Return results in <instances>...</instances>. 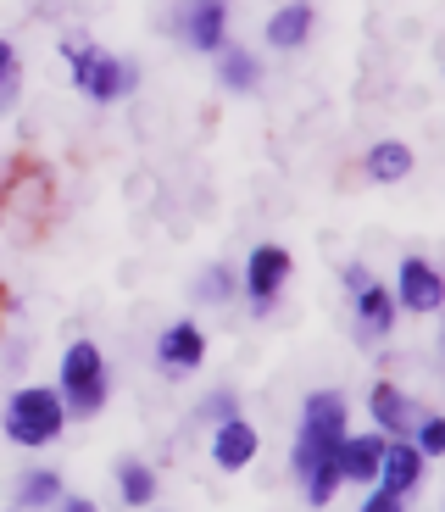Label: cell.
Wrapping results in <instances>:
<instances>
[{
	"instance_id": "5",
	"label": "cell",
	"mask_w": 445,
	"mask_h": 512,
	"mask_svg": "<svg viewBox=\"0 0 445 512\" xmlns=\"http://www.w3.org/2000/svg\"><path fill=\"white\" fill-rule=\"evenodd\" d=\"M173 28L184 34L190 51L217 56V51H223V28H229V0H184L178 17H173Z\"/></svg>"
},
{
	"instance_id": "4",
	"label": "cell",
	"mask_w": 445,
	"mask_h": 512,
	"mask_svg": "<svg viewBox=\"0 0 445 512\" xmlns=\"http://www.w3.org/2000/svg\"><path fill=\"white\" fill-rule=\"evenodd\" d=\"M67 62H73V84L89 95V101H123V95H134V84H140L134 67L117 62V56H106V51L67 45Z\"/></svg>"
},
{
	"instance_id": "19",
	"label": "cell",
	"mask_w": 445,
	"mask_h": 512,
	"mask_svg": "<svg viewBox=\"0 0 445 512\" xmlns=\"http://www.w3.org/2000/svg\"><path fill=\"white\" fill-rule=\"evenodd\" d=\"M229 290H234L229 268H206L201 284H195V301H206V307H223V301H229Z\"/></svg>"
},
{
	"instance_id": "12",
	"label": "cell",
	"mask_w": 445,
	"mask_h": 512,
	"mask_svg": "<svg viewBox=\"0 0 445 512\" xmlns=\"http://www.w3.org/2000/svg\"><path fill=\"white\" fill-rule=\"evenodd\" d=\"M256 457V429L234 412V418H217L212 429V462L217 468H245Z\"/></svg>"
},
{
	"instance_id": "14",
	"label": "cell",
	"mask_w": 445,
	"mask_h": 512,
	"mask_svg": "<svg viewBox=\"0 0 445 512\" xmlns=\"http://www.w3.org/2000/svg\"><path fill=\"white\" fill-rule=\"evenodd\" d=\"M351 301H356V323H362L368 334H390L395 329V312L401 307H395V295L384 290V284H362Z\"/></svg>"
},
{
	"instance_id": "17",
	"label": "cell",
	"mask_w": 445,
	"mask_h": 512,
	"mask_svg": "<svg viewBox=\"0 0 445 512\" xmlns=\"http://www.w3.org/2000/svg\"><path fill=\"white\" fill-rule=\"evenodd\" d=\"M217 73H223L229 90H251L256 84V56L240 51V45H223V51H217Z\"/></svg>"
},
{
	"instance_id": "24",
	"label": "cell",
	"mask_w": 445,
	"mask_h": 512,
	"mask_svg": "<svg viewBox=\"0 0 445 512\" xmlns=\"http://www.w3.org/2000/svg\"><path fill=\"white\" fill-rule=\"evenodd\" d=\"M362 284H373V273L362 268V262H351V268H345V290L356 295V290H362Z\"/></svg>"
},
{
	"instance_id": "8",
	"label": "cell",
	"mask_w": 445,
	"mask_h": 512,
	"mask_svg": "<svg viewBox=\"0 0 445 512\" xmlns=\"http://www.w3.org/2000/svg\"><path fill=\"white\" fill-rule=\"evenodd\" d=\"M379 457H384V440L379 435H345L340 446H334L340 485H379Z\"/></svg>"
},
{
	"instance_id": "16",
	"label": "cell",
	"mask_w": 445,
	"mask_h": 512,
	"mask_svg": "<svg viewBox=\"0 0 445 512\" xmlns=\"http://www.w3.org/2000/svg\"><path fill=\"white\" fill-rule=\"evenodd\" d=\"M117 490H123L128 507H151L156 501V474L145 462H117Z\"/></svg>"
},
{
	"instance_id": "1",
	"label": "cell",
	"mask_w": 445,
	"mask_h": 512,
	"mask_svg": "<svg viewBox=\"0 0 445 512\" xmlns=\"http://www.w3.org/2000/svg\"><path fill=\"white\" fill-rule=\"evenodd\" d=\"M62 429H67L62 390L28 384V390H17V396L6 401V435H12L17 446H51V440H62Z\"/></svg>"
},
{
	"instance_id": "20",
	"label": "cell",
	"mask_w": 445,
	"mask_h": 512,
	"mask_svg": "<svg viewBox=\"0 0 445 512\" xmlns=\"http://www.w3.org/2000/svg\"><path fill=\"white\" fill-rule=\"evenodd\" d=\"M412 446L423 451V457H445V418H418V429H412Z\"/></svg>"
},
{
	"instance_id": "23",
	"label": "cell",
	"mask_w": 445,
	"mask_h": 512,
	"mask_svg": "<svg viewBox=\"0 0 445 512\" xmlns=\"http://www.w3.org/2000/svg\"><path fill=\"white\" fill-rule=\"evenodd\" d=\"M234 412H240V407H234V396H229V390H223V396H212V401H206V418H234Z\"/></svg>"
},
{
	"instance_id": "22",
	"label": "cell",
	"mask_w": 445,
	"mask_h": 512,
	"mask_svg": "<svg viewBox=\"0 0 445 512\" xmlns=\"http://www.w3.org/2000/svg\"><path fill=\"white\" fill-rule=\"evenodd\" d=\"M362 512H401V496H390V490H373V496L362 501Z\"/></svg>"
},
{
	"instance_id": "11",
	"label": "cell",
	"mask_w": 445,
	"mask_h": 512,
	"mask_svg": "<svg viewBox=\"0 0 445 512\" xmlns=\"http://www.w3.org/2000/svg\"><path fill=\"white\" fill-rule=\"evenodd\" d=\"M368 412H373V423H379L384 435H395V440H407L412 429H418V407H412V396H401L395 384H373Z\"/></svg>"
},
{
	"instance_id": "2",
	"label": "cell",
	"mask_w": 445,
	"mask_h": 512,
	"mask_svg": "<svg viewBox=\"0 0 445 512\" xmlns=\"http://www.w3.org/2000/svg\"><path fill=\"white\" fill-rule=\"evenodd\" d=\"M62 401L67 412H78V418H95V412L106 407V357L95 340H73L62 357Z\"/></svg>"
},
{
	"instance_id": "21",
	"label": "cell",
	"mask_w": 445,
	"mask_h": 512,
	"mask_svg": "<svg viewBox=\"0 0 445 512\" xmlns=\"http://www.w3.org/2000/svg\"><path fill=\"white\" fill-rule=\"evenodd\" d=\"M12 73H17V51L6 45V39H0V95L12 90Z\"/></svg>"
},
{
	"instance_id": "13",
	"label": "cell",
	"mask_w": 445,
	"mask_h": 512,
	"mask_svg": "<svg viewBox=\"0 0 445 512\" xmlns=\"http://www.w3.org/2000/svg\"><path fill=\"white\" fill-rule=\"evenodd\" d=\"M306 39H312V6L306 0H290L284 12L267 17V45L273 51H301Z\"/></svg>"
},
{
	"instance_id": "9",
	"label": "cell",
	"mask_w": 445,
	"mask_h": 512,
	"mask_svg": "<svg viewBox=\"0 0 445 512\" xmlns=\"http://www.w3.org/2000/svg\"><path fill=\"white\" fill-rule=\"evenodd\" d=\"M156 362L167 373H195L206 362V334L195 323H167L162 340H156Z\"/></svg>"
},
{
	"instance_id": "3",
	"label": "cell",
	"mask_w": 445,
	"mask_h": 512,
	"mask_svg": "<svg viewBox=\"0 0 445 512\" xmlns=\"http://www.w3.org/2000/svg\"><path fill=\"white\" fill-rule=\"evenodd\" d=\"M345 440V401L334 390H318L306 396L301 407V440H295V474H306L312 462L334 457V446Z\"/></svg>"
},
{
	"instance_id": "10",
	"label": "cell",
	"mask_w": 445,
	"mask_h": 512,
	"mask_svg": "<svg viewBox=\"0 0 445 512\" xmlns=\"http://www.w3.org/2000/svg\"><path fill=\"white\" fill-rule=\"evenodd\" d=\"M418 479H423V451L412 446V440H390L384 457H379V490L407 501L412 490H418Z\"/></svg>"
},
{
	"instance_id": "6",
	"label": "cell",
	"mask_w": 445,
	"mask_h": 512,
	"mask_svg": "<svg viewBox=\"0 0 445 512\" xmlns=\"http://www.w3.org/2000/svg\"><path fill=\"white\" fill-rule=\"evenodd\" d=\"M284 284H290V251L284 245H256L251 262H245V295H251V307L267 312L279 301Z\"/></svg>"
},
{
	"instance_id": "25",
	"label": "cell",
	"mask_w": 445,
	"mask_h": 512,
	"mask_svg": "<svg viewBox=\"0 0 445 512\" xmlns=\"http://www.w3.org/2000/svg\"><path fill=\"white\" fill-rule=\"evenodd\" d=\"M56 512H101V507H95L89 496H62V501H56Z\"/></svg>"
},
{
	"instance_id": "7",
	"label": "cell",
	"mask_w": 445,
	"mask_h": 512,
	"mask_svg": "<svg viewBox=\"0 0 445 512\" xmlns=\"http://www.w3.org/2000/svg\"><path fill=\"white\" fill-rule=\"evenodd\" d=\"M395 307L407 312H440L445 307V279L423 262V256H401V273H395Z\"/></svg>"
},
{
	"instance_id": "15",
	"label": "cell",
	"mask_w": 445,
	"mask_h": 512,
	"mask_svg": "<svg viewBox=\"0 0 445 512\" xmlns=\"http://www.w3.org/2000/svg\"><path fill=\"white\" fill-rule=\"evenodd\" d=\"M362 167H368V179H373V184H401V179L412 173V151H407L401 140H379V145L368 151V162H362Z\"/></svg>"
},
{
	"instance_id": "18",
	"label": "cell",
	"mask_w": 445,
	"mask_h": 512,
	"mask_svg": "<svg viewBox=\"0 0 445 512\" xmlns=\"http://www.w3.org/2000/svg\"><path fill=\"white\" fill-rule=\"evenodd\" d=\"M17 501H23V507H51V501H62V474H51V468H34V474H23Z\"/></svg>"
}]
</instances>
